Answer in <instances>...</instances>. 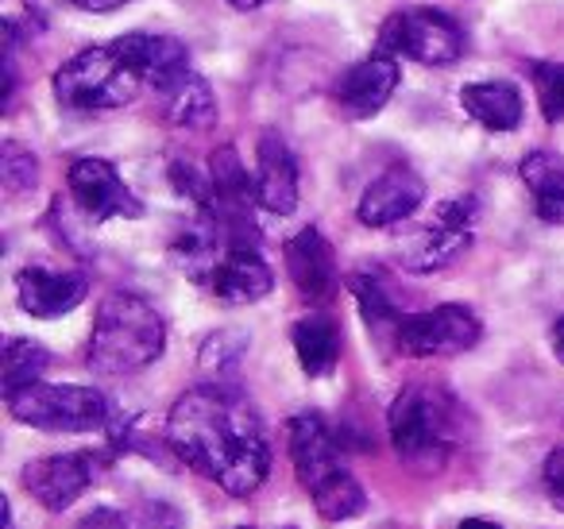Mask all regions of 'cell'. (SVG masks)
I'll return each instance as SVG.
<instances>
[{"label": "cell", "instance_id": "cell-1", "mask_svg": "<svg viewBox=\"0 0 564 529\" xmlns=\"http://www.w3.org/2000/svg\"><path fill=\"white\" fill-rule=\"evenodd\" d=\"M166 444L220 490L248 498L271 472V449L259 413L236 387H194L171 406Z\"/></svg>", "mask_w": 564, "mask_h": 529}, {"label": "cell", "instance_id": "cell-2", "mask_svg": "<svg viewBox=\"0 0 564 529\" xmlns=\"http://www.w3.org/2000/svg\"><path fill=\"white\" fill-rule=\"evenodd\" d=\"M387 425H391L394 449H399V456L410 467L437 472V467H445L448 452L456 444H464V436H468L464 433L468 413L437 382H410L391 402Z\"/></svg>", "mask_w": 564, "mask_h": 529}, {"label": "cell", "instance_id": "cell-3", "mask_svg": "<svg viewBox=\"0 0 564 529\" xmlns=\"http://www.w3.org/2000/svg\"><path fill=\"white\" fill-rule=\"evenodd\" d=\"M286 444H291V460L299 483L310 490L317 514L325 521H348L360 518L368 510V495L356 483V475L337 456V441H333L329 425L317 410H302L286 421Z\"/></svg>", "mask_w": 564, "mask_h": 529}, {"label": "cell", "instance_id": "cell-4", "mask_svg": "<svg viewBox=\"0 0 564 529\" xmlns=\"http://www.w3.org/2000/svg\"><path fill=\"white\" fill-rule=\"evenodd\" d=\"M166 348V325L159 310L140 294L112 290L97 305L94 336H89V367L97 375H135L151 367Z\"/></svg>", "mask_w": 564, "mask_h": 529}, {"label": "cell", "instance_id": "cell-5", "mask_svg": "<svg viewBox=\"0 0 564 529\" xmlns=\"http://www.w3.org/2000/svg\"><path fill=\"white\" fill-rule=\"evenodd\" d=\"M143 78L132 71L117 43H101V47H86L58 66L55 74V97L63 109L74 112H109L124 109L140 97Z\"/></svg>", "mask_w": 564, "mask_h": 529}, {"label": "cell", "instance_id": "cell-6", "mask_svg": "<svg viewBox=\"0 0 564 529\" xmlns=\"http://www.w3.org/2000/svg\"><path fill=\"white\" fill-rule=\"evenodd\" d=\"M4 402L20 425L47 429V433H94L112 418V406L101 390L74 387V382H35Z\"/></svg>", "mask_w": 564, "mask_h": 529}, {"label": "cell", "instance_id": "cell-7", "mask_svg": "<svg viewBox=\"0 0 564 529\" xmlns=\"http://www.w3.org/2000/svg\"><path fill=\"white\" fill-rule=\"evenodd\" d=\"M379 55L410 58L422 66H448L464 55V32L448 12L437 9H402L379 28Z\"/></svg>", "mask_w": 564, "mask_h": 529}, {"label": "cell", "instance_id": "cell-8", "mask_svg": "<svg viewBox=\"0 0 564 529\" xmlns=\"http://www.w3.org/2000/svg\"><path fill=\"white\" fill-rule=\"evenodd\" d=\"M471 225H476V202H471V197L441 202L433 220H425L422 228H414V233L399 244V263L414 274L445 271L448 263H456V259L468 251Z\"/></svg>", "mask_w": 564, "mask_h": 529}, {"label": "cell", "instance_id": "cell-9", "mask_svg": "<svg viewBox=\"0 0 564 529\" xmlns=\"http://www.w3.org/2000/svg\"><path fill=\"white\" fill-rule=\"evenodd\" d=\"M484 325L468 305H437V310L410 313L394 328V344L402 356H460V352L476 348Z\"/></svg>", "mask_w": 564, "mask_h": 529}, {"label": "cell", "instance_id": "cell-10", "mask_svg": "<svg viewBox=\"0 0 564 529\" xmlns=\"http://www.w3.org/2000/svg\"><path fill=\"white\" fill-rule=\"evenodd\" d=\"M66 186H70L74 205L94 225L112 217H143V202L124 186V179H120L109 159H74L70 171H66Z\"/></svg>", "mask_w": 564, "mask_h": 529}, {"label": "cell", "instance_id": "cell-11", "mask_svg": "<svg viewBox=\"0 0 564 529\" xmlns=\"http://www.w3.org/2000/svg\"><path fill=\"white\" fill-rule=\"evenodd\" d=\"M97 467H101V460L94 452H58V456L32 460L24 467V487L35 503H43L47 510L58 514L94 487Z\"/></svg>", "mask_w": 564, "mask_h": 529}, {"label": "cell", "instance_id": "cell-12", "mask_svg": "<svg viewBox=\"0 0 564 529\" xmlns=\"http://www.w3.org/2000/svg\"><path fill=\"white\" fill-rule=\"evenodd\" d=\"M399 78H402L399 58L371 51L368 58H360V63L340 74L337 86H333V101H337V109L345 112V117L368 120V117H376V112H383V105L391 101V94L399 89Z\"/></svg>", "mask_w": 564, "mask_h": 529}, {"label": "cell", "instance_id": "cell-13", "mask_svg": "<svg viewBox=\"0 0 564 529\" xmlns=\"http://www.w3.org/2000/svg\"><path fill=\"white\" fill-rule=\"evenodd\" d=\"M117 43L120 55L132 63V71L143 78V86H155L163 97H171L182 82L189 78V51L186 43H178L174 35H148V32H132L120 35Z\"/></svg>", "mask_w": 564, "mask_h": 529}, {"label": "cell", "instance_id": "cell-14", "mask_svg": "<svg viewBox=\"0 0 564 529\" xmlns=\"http://www.w3.org/2000/svg\"><path fill=\"white\" fill-rule=\"evenodd\" d=\"M286 271L291 282L299 287V294L314 305H325L340 287L337 274V256H333V244L322 236V228H302L299 236L286 240Z\"/></svg>", "mask_w": 564, "mask_h": 529}, {"label": "cell", "instance_id": "cell-15", "mask_svg": "<svg viewBox=\"0 0 564 529\" xmlns=\"http://www.w3.org/2000/svg\"><path fill=\"white\" fill-rule=\"evenodd\" d=\"M256 202L274 217L299 209V163L279 132L267 128L256 143Z\"/></svg>", "mask_w": 564, "mask_h": 529}, {"label": "cell", "instance_id": "cell-16", "mask_svg": "<svg viewBox=\"0 0 564 529\" xmlns=\"http://www.w3.org/2000/svg\"><path fill=\"white\" fill-rule=\"evenodd\" d=\"M422 202H425L422 174H414L410 166H391V171H383L364 190L360 205H356V217L368 228H391L399 220L414 217Z\"/></svg>", "mask_w": 564, "mask_h": 529}, {"label": "cell", "instance_id": "cell-17", "mask_svg": "<svg viewBox=\"0 0 564 529\" xmlns=\"http://www.w3.org/2000/svg\"><path fill=\"white\" fill-rule=\"evenodd\" d=\"M89 294V279L82 271H47V267H24L17 274L20 310L32 317H63L78 310Z\"/></svg>", "mask_w": 564, "mask_h": 529}, {"label": "cell", "instance_id": "cell-18", "mask_svg": "<svg viewBox=\"0 0 564 529\" xmlns=\"http://www.w3.org/2000/svg\"><path fill=\"white\" fill-rule=\"evenodd\" d=\"M271 287L274 274L267 259L259 256V248H225L209 279L213 298H220L225 305H251L271 294Z\"/></svg>", "mask_w": 564, "mask_h": 529}, {"label": "cell", "instance_id": "cell-19", "mask_svg": "<svg viewBox=\"0 0 564 529\" xmlns=\"http://www.w3.org/2000/svg\"><path fill=\"white\" fill-rule=\"evenodd\" d=\"M460 105L487 132H514L525 112L514 82H471L460 89Z\"/></svg>", "mask_w": 564, "mask_h": 529}, {"label": "cell", "instance_id": "cell-20", "mask_svg": "<svg viewBox=\"0 0 564 529\" xmlns=\"http://www.w3.org/2000/svg\"><path fill=\"white\" fill-rule=\"evenodd\" d=\"M294 352H299V364L310 379H325V375L337 367L340 359V328L325 313H310V317L294 321L291 328Z\"/></svg>", "mask_w": 564, "mask_h": 529}, {"label": "cell", "instance_id": "cell-21", "mask_svg": "<svg viewBox=\"0 0 564 529\" xmlns=\"http://www.w3.org/2000/svg\"><path fill=\"white\" fill-rule=\"evenodd\" d=\"M522 182L533 197V213L545 225H564V159L553 151H530L522 159Z\"/></svg>", "mask_w": 564, "mask_h": 529}, {"label": "cell", "instance_id": "cell-22", "mask_svg": "<svg viewBox=\"0 0 564 529\" xmlns=\"http://www.w3.org/2000/svg\"><path fill=\"white\" fill-rule=\"evenodd\" d=\"M166 120L186 132H205L217 125V97L202 74H189L171 97H166Z\"/></svg>", "mask_w": 564, "mask_h": 529}, {"label": "cell", "instance_id": "cell-23", "mask_svg": "<svg viewBox=\"0 0 564 529\" xmlns=\"http://www.w3.org/2000/svg\"><path fill=\"white\" fill-rule=\"evenodd\" d=\"M51 367V352L40 341L28 336H12L4 344V398L20 395V390L35 387L43 379V371Z\"/></svg>", "mask_w": 564, "mask_h": 529}, {"label": "cell", "instance_id": "cell-24", "mask_svg": "<svg viewBox=\"0 0 564 529\" xmlns=\"http://www.w3.org/2000/svg\"><path fill=\"white\" fill-rule=\"evenodd\" d=\"M243 352H248V336L236 333V328H220V333H213L209 341H205L202 348V371L209 375L213 387H232V375L236 367H240Z\"/></svg>", "mask_w": 564, "mask_h": 529}, {"label": "cell", "instance_id": "cell-25", "mask_svg": "<svg viewBox=\"0 0 564 529\" xmlns=\"http://www.w3.org/2000/svg\"><path fill=\"white\" fill-rule=\"evenodd\" d=\"M348 290H352V294H356V302H360L364 321H368L371 328H383V325H394V328H399L402 313L394 310L391 294H387V287L376 279V274H368V271L352 274V279H348Z\"/></svg>", "mask_w": 564, "mask_h": 529}, {"label": "cell", "instance_id": "cell-26", "mask_svg": "<svg viewBox=\"0 0 564 529\" xmlns=\"http://www.w3.org/2000/svg\"><path fill=\"white\" fill-rule=\"evenodd\" d=\"M0 179L9 194H32L40 186V159L24 148V143L9 140L0 148Z\"/></svg>", "mask_w": 564, "mask_h": 529}, {"label": "cell", "instance_id": "cell-27", "mask_svg": "<svg viewBox=\"0 0 564 529\" xmlns=\"http://www.w3.org/2000/svg\"><path fill=\"white\" fill-rule=\"evenodd\" d=\"M533 94L549 125L564 120V63H533Z\"/></svg>", "mask_w": 564, "mask_h": 529}, {"label": "cell", "instance_id": "cell-28", "mask_svg": "<svg viewBox=\"0 0 564 529\" xmlns=\"http://www.w3.org/2000/svg\"><path fill=\"white\" fill-rule=\"evenodd\" d=\"M124 529H182V514L171 503H143L124 518Z\"/></svg>", "mask_w": 564, "mask_h": 529}, {"label": "cell", "instance_id": "cell-29", "mask_svg": "<svg viewBox=\"0 0 564 529\" xmlns=\"http://www.w3.org/2000/svg\"><path fill=\"white\" fill-rule=\"evenodd\" d=\"M541 479H545V490L553 498L556 510H564V449H553L545 456V467H541Z\"/></svg>", "mask_w": 564, "mask_h": 529}, {"label": "cell", "instance_id": "cell-30", "mask_svg": "<svg viewBox=\"0 0 564 529\" xmlns=\"http://www.w3.org/2000/svg\"><path fill=\"white\" fill-rule=\"evenodd\" d=\"M28 4H40V0H28ZM66 4H74L82 12H112L120 4H128V0H66Z\"/></svg>", "mask_w": 564, "mask_h": 529}, {"label": "cell", "instance_id": "cell-31", "mask_svg": "<svg viewBox=\"0 0 564 529\" xmlns=\"http://www.w3.org/2000/svg\"><path fill=\"white\" fill-rule=\"evenodd\" d=\"M549 344H553V356L564 364V317H556L553 333H549Z\"/></svg>", "mask_w": 564, "mask_h": 529}, {"label": "cell", "instance_id": "cell-32", "mask_svg": "<svg viewBox=\"0 0 564 529\" xmlns=\"http://www.w3.org/2000/svg\"><path fill=\"white\" fill-rule=\"evenodd\" d=\"M456 529H502L499 521H487V518H464Z\"/></svg>", "mask_w": 564, "mask_h": 529}, {"label": "cell", "instance_id": "cell-33", "mask_svg": "<svg viewBox=\"0 0 564 529\" xmlns=\"http://www.w3.org/2000/svg\"><path fill=\"white\" fill-rule=\"evenodd\" d=\"M228 4L240 12H251V9H259V4H267V0H228Z\"/></svg>", "mask_w": 564, "mask_h": 529}, {"label": "cell", "instance_id": "cell-34", "mask_svg": "<svg viewBox=\"0 0 564 529\" xmlns=\"http://www.w3.org/2000/svg\"><path fill=\"white\" fill-rule=\"evenodd\" d=\"M4 529H17V518H12V506H4Z\"/></svg>", "mask_w": 564, "mask_h": 529}, {"label": "cell", "instance_id": "cell-35", "mask_svg": "<svg viewBox=\"0 0 564 529\" xmlns=\"http://www.w3.org/2000/svg\"><path fill=\"white\" fill-rule=\"evenodd\" d=\"M282 529H299V526H282Z\"/></svg>", "mask_w": 564, "mask_h": 529}]
</instances>
